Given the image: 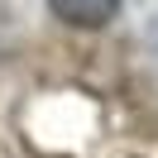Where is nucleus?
Returning a JSON list of instances; mask_svg holds the SVG:
<instances>
[{"label": "nucleus", "instance_id": "1", "mask_svg": "<svg viewBox=\"0 0 158 158\" xmlns=\"http://www.w3.org/2000/svg\"><path fill=\"white\" fill-rule=\"evenodd\" d=\"M48 10L62 24H77V29H101V24L115 19L120 0H48Z\"/></svg>", "mask_w": 158, "mask_h": 158}]
</instances>
